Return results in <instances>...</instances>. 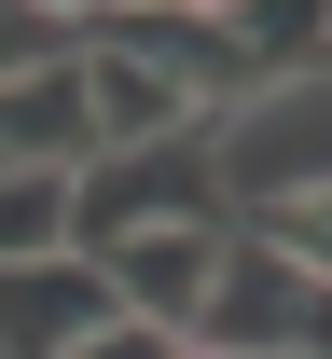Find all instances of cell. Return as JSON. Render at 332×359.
Segmentation results:
<instances>
[{"mask_svg": "<svg viewBox=\"0 0 332 359\" xmlns=\"http://www.w3.org/2000/svg\"><path fill=\"white\" fill-rule=\"evenodd\" d=\"M125 235H236V194H222V138H152V152H111V166L69 180V249H125Z\"/></svg>", "mask_w": 332, "mask_h": 359, "instance_id": "6da1fadb", "label": "cell"}, {"mask_svg": "<svg viewBox=\"0 0 332 359\" xmlns=\"http://www.w3.org/2000/svg\"><path fill=\"white\" fill-rule=\"evenodd\" d=\"M222 138V194L236 208H277V194H332V83H263Z\"/></svg>", "mask_w": 332, "mask_h": 359, "instance_id": "7a4b0ae2", "label": "cell"}, {"mask_svg": "<svg viewBox=\"0 0 332 359\" xmlns=\"http://www.w3.org/2000/svg\"><path fill=\"white\" fill-rule=\"evenodd\" d=\"M97 332H125V304H111V276H97L84 249L0 263V359H84Z\"/></svg>", "mask_w": 332, "mask_h": 359, "instance_id": "3957f363", "label": "cell"}, {"mask_svg": "<svg viewBox=\"0 0 332 359\" xmlns=\"http://www.w3.org/2000/svg\"><path fill=\"white\" fill-rule=\"evenodd\" d=\"M222 263H236V235H125V249H97V276H111V304L139 318V332H208V304H222Z\"/></svg>", "mask_w": 332, "mask_h": 359, "instance_id": "277c9868", "label": "cell"}, {"mask_svg": "<svg viewBox=\"0 0 332 359\" xmlns=\"http://www.w3.org/2000/svg\"><path fill=\"white\" fill-rule=\"evenodd\" d=\"M69 55H84V111H97V166H111V152H152V138H194V125H208V111H194V97L166 83L152 55H125V42H69Z\"/></svg>", "mask_w": 332, "mask_h": 359, "instance_id": "5b68a950", "label": "cell"}, {"mask_svg": "<svg viewBox=\"0 0 332 359\" xmlns=\"http://www.w3.org/2000/svg\"><path fill=\"white\" fill-rule=\"evenodd\" d=\"M69 249V166H0V263H55Z\"/></svg>", "mask_w": 332, "mask_h": 359, "instance_id": "8992f818", "label": "cell"}, {"mask_svg": "<svg viewBox=\"0 0 332 359\" xmlns=\"http://www.w3.org/2000/svg\"><path fill=\"white\" fill-rule=\"evenodd\" d=\"M249 249H277V263L291 276H319V290H332V194H277V208H249Z\"/></svg>", "mask_w": 332, "mask_h": 359, "instance_id": "52a82bcc", "label": "cell"}, {"mask_svg": "<svg viewBox=\"0 0 332 359\" xmlns=\"http://www.w3.org/2000/svg\"><path fill=\"white\" fill-rule=\"evenodd\" d=\"M84 359H194V346H180V332H139V318H125V332H97Z\"/></svg>", "mask_w": 332, "mask_h": 359, "instance_id": "ba28073f", "label": "cell"}, {"mask_svg": "<svg viewBox=\"0 0 332 359\" xmlns=\"http://www.w3.org/2000/svg\"><path fill=\"white\" fill-rule=\"evenodd\" d=\"M194 359H222V346H194Z\"/></svg>", "mask_w": 332, "mask_h": 359, "instance_id": "9c48e42d", "label": "cell"}, {"mask_svg": "<svg viewBox=\"0 0 332 359\" xmlns=\"http://www.w3.org/2000/svg\"><path fill=\"white\" fill-rule=\"evenodd\" d=\"M0 166H14V152H0Z\"/></svg>", "mask_w": 332, "mask_h": 359, "instance_id": "30bf717a", "label": "cell"}]
</instances>
